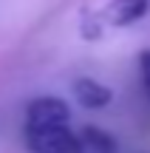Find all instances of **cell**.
I'll use <instances>...</instances> for the list:
<instances>
[{"label": "cell", "instance_id": "obj_1", "mask_svg": "<svg viewBox=\"0 0 150 153\" xmlns=\"http://www.w3.org/2000/svg\"><path fill=\"white\" fill-rule=\"evenodd\" d=\"M23 139L31 153H85L79 136L68 125H26Z\"/></svg>", "mask_w": 150, "mask_h": 153}, {"label": "cell", "instance_id": "obj_2", "mask_svg": "<svg viewBox=\"0 0 150 153\" xmlns=\"http://www.w3.org/2000/svg\"><path fill=\"white\" fill-rule=\"evenodd\" d=\"M71 108L60 97H37L26 108V125H68Z\"/></svg>", "mask_w": 150, "mask_h": 153}, {"label": "cell", "instance_id": "obj_3", "mask_svg": "<svg viewBox=\"0 0 150 153\" xmlns=\"http://www.w3.org/2000/svg\"><path fill=\"white\" fill-rule=\"evenodd\" d=\"M147 11H150V0H111L105 9V23L125 28V26L139 23Z\"/></svg>", "mask_w": 150, "mask_h": 153}, {"label": "cell", "instance_id": "obj_4", "mask_svg": "<svg viewBox=\"0 0 150 153\" xmlns=\"http://www.w3.org/2000/svg\"><path fill=\"white\" fill-rule=\"evenodd\" d=\"M74 99H77L82 108H105V105H111L113 94H111V88H105L102 82L91 79V76H79V79L74 82Z\"/></svg>", "mask_w": 150, "mask_h": 153}, {"label": "cell", "instance_id": "obj_5", "mask_svg": "<svg viewBox=\"0 0 150 153\" xmlns=\"http://www.w3.org/2000/svg\"><path fill=\"white\" fill-rule=\"evenodd\" d=\"M77 136H79V142H82L85 150H94V153H116L119 150V142L108 131H102V128H96V125H85Z\"/></svg>", "mask_w": 150, "mask_h": 153}, {"label": "cell", "instance_id": "obj_6", "mask_svg": "<svg viewBox=\"0 0 150 153\" xmlns=\"http://www.w3.org/2000/svg\"><path fill=\"white\" fill-rule=\"evenodd\" d=\"M139 71H142V85H145V94L150 99V48H145L139 54Z\"/></svg>", "mask_w": 150, "mask_h": 153}]
</instances>
